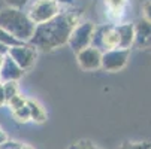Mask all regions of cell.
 Segmentation results:
<instances>
[{
  "instance_id": "21",
  "label": "cell",
  "mask_w": 151,
  "mask_h": 149,
  "mask_svg": "<svg viewBox=\"0 0 151 149\" xmlns=\"http://www.w3.org/2000/svg\"><path fill=\"white\" fill-rule=\"evenodd\" d=\"M23 143H18L14 140H6L3 145H0V149H21Z\"/></svg>"
},
{
  "instance_id": "1",
  "label": "cell",
  "mask_w": 151,
  "mask_h": 149,
  "mask_svg": "<svg viewBox=\"0 0 151 149\" xmlns=\"http://www.w3.org/2000/svg\"><path fill=\"white\" fill-rule=\"evenodd\" d=\"M79 15L73 12H60L47 23L37 24L29 43L37 51H52L68 43L73 27L79 23Z\"/></svg>"
},
{
  "instance_id": "26",
  "label": "cell",
  "mask_w": 151,
  "mask_h": 149,
  "mask_svg": "<svg viewBox=\"0 0 151 149\" xmlns=\"http://www.w3.org/2000/svg\"><path fill=\"white\" fill-rule=\"evenodd\" d=\"M55 2H58L60 5L64 3V5H72V0H55Z\"/></svg>"
},
{
  "instance_id": "5",
  "label": "cell",
  "mask_w": 151,
  "mask_h": 149,
  "mask_svg": "<svg viewBox=\"0 0 151 149\" xmlns=\"http://www.w3.org/2000/svg\"><path fill=\"white\" fill-rule=\"evenodd\" d=\"M90 46H94L102 52L118 48V33L115 30V26L106 24L102 27H96Z\"/></svg>"
},
{
  "instance_id": "3",
  "label": "cell",
  "mask_w": 151,
  "mask_h": 149,
  "mask_svg": "<svg viewBox=\"0 0 151 149\" xmlns=\"http://www.w3.org/2000/svg\"><path fill=\"white\" fill-rule=\"evenodd\" d=\"M24 11L29 18L37 26L57 16L61 12V5L55 0H32Z\"/></svg>"
},
{
  "instance_id": "29",
  "label": "cell",
  "mask_w": 151,
  "mask_h": 149,
  "mask_svg": "<svg viewBox=\"0 0 151 149\" xmlns=\"http://www.w3.org/2000/svg\"><path fill=\"white\" fill-rule=\"evenodd\" d=\"M0 83H2V79H0Z\"/></svg>"
},
{
  "instance_id": "2",
  "label": "cell",
  "mask_w": 151,
  "mask_h": 149,
  "mask_svg": "<svg viewBox=\"0 0 151 149\" xmlns=\"http://www.w3.org/2000/svg\"><path fill=\"white\" fill-rule=\"evenodd\" d=\"M36 24L29 18L26 11L6 6L0 11V29L6 30L19 42H29L35 33Z\"/></svg>"
},
{
  "instance_id": "6",
  "label": "cell",
  "mask_w": 151,
  "mask_h": 149,
  "mask_svg": "<svg viewBox=\"0 0 151 149\" xmlns=\"http://www.w3.org/2000/svg\"><path fill=\"white\" fill-rule=\"evenodd\" d=\"M129 57H130V49H124V48L103 51L100 67L105 69L106 72H118L123 67H126Z\"/></svg>"
},
{
  "instance_id": "30",
  "label": "cell",
  "mask_w": 151,
  "mask_h": 149,
  "mask_svg": "<svg viewBox=\"0 0 151 149\" xmlns=\"http://www.w3.org/2000/svg\"><path fill=\"white\" fill-rule=\"evenodd\" d=\"M0 130H2V127H0Z\"/></svg>"
},
{
  "instance_id": "28",
  "label": "cell",
  "mask_w": 151,
  "mask_h": 149,
  "mask_svg": "<svg viewBox=\"0 0 151 149\" xmlns=\"http://www.w3.org/2000/svg\"><path fill=\"white\" fill-rule=\"evenodd\" d=\"M21 149H33V148L29 146V145H23V146H21Z\"/></svg>"
},
{
  "instance_id": "12",
  "label": "cell",
  "mask_w": 151,
  "mask_h": 149,
  "mask_svg": "<svg viewBox=\"0 0 151 149\" xmlns=\"http://www.w3.org/2000/svg\"><path fill=\"white\" fill-rule=\"evenodd\" d=\"M26 104H27V108L30 111V121H35L37 124H42V122L47 121V112L40 106L39 101H36L33 98H29V100H26Z\"/></svg>"
},
{
  "instance_id": "10",
  "label": "cell",
  "mask_w": 151,
  "mask_h": 149,
  "mask_svg": "<svg viewBox=\"0 0 151 149\" xmlns=\"http://www.w3.org/2000/svg\"><path fill=\"white\" fill-rule=\"evenodd\" d=\"M23 75H24V70L6 54L5 60H3V64H2V67H0V79H2V82L18 81V79L23 78Z\"/></svg>"
},
{
  "instance_id": "13",
  "label": "cell",
  "mask_w": 151,
  "mask_h": 149,
  "mask_svg": "<svg viewBox=\"0 0 151 149\" xmlns=\"http://www.w3.org/2000/svg\"><path fill=\"white\" fill-rule=\"evenodd\" d=\"M0 43H3L6 46H18V45H23V42H19L18 39H15L12 34H9L6 30L0 29Z\"/></svg>"
},
{
  "instance_id": "11",
  "label": "cell",
  "mask_w": 151,
  "mask_h": 149,
  "mask_svg": "<svg viewBox=\"0 0 151 149\" xmlns=\"http://www.w3.org/2000/svg\"><path fill=\"white\" fill-rule=\"evenodd\" d=\"M115 30L118 33V48L130 49L135 40V24L132 23H124L115 26Z\"/></svg>"
},
{
  "instance_id": "24",
  "label": "cell",
  "mask_w": 151,
  "mask_h": 149,
  "mask_svg": "<svg viewBox=\"0 0 151 149\" xmlns=\"http://www.w3.org/2000/svg\"><path fill=\"white\" fill-rule=\"evenodd\" d=\"M6 140H9V139H8V134H6L5 131H2V130H0V145H3Z\"/></svg>"
},
{
  "instance_id": "17",
  "label": "cell",
  "mask_w": 151,
  "mask_h": 149,
  "mask_svg": "<svg viewBox=\"0 0 151 149\" xmlns=\"http://www.w3.org/2000/svg\"><path fill=\"white\" fill-rule=\"evenodd\" d=\"M118 149H151L148 142H126Z\"/></svg>"
},
{
  "instance_id": "16",
  "label": "cell",
  "mask_w": 151,
  "mask_h": 149,
  "mask_svg": "<svg viewBox=\"0 0 151 149\" xmlns=\"http://www.w3.org/2000/svg\"><path fill=\"white\" fill-rule=\"evenodd\" d=\"M26 100H27V98H24L23 96L17 94V96L11 97V98L6 101V104L9 106V109L14 112V111H17V109H19V108H23V106H26Z\"/></svg>"
},
{
  "instance_id": "14",
  "label": "cell",
  "mask_w": 151,
  "mask_h": 149,
  "mask_svg": "<svg viewBox=\"0 0 151 149\" xmlns=\"http://www.w3.org/2000/svg\"><path fill=\"white\" fill-rule=\"evenodd\" d=\"M2 87H3V93H5V97H6V101L17 96L18 94V82L17 81H6L2 83Z\"/></svg>"
},
{
  "instance_id": "7",
  "label": "cell",
  "mask_w": 151,
  "mask_h": 149,
  "mask_svg": "<svg viewBox=\"0 0 151 149\" xmlns=\"http://www.w3.org/2000/svg\"><path fill=\"white\" fill-rule=\"evenodd\" d=\"M8 55L26 72V70H30L35 66L36 58H37V49L35 46H32L30 43L29 45L23 43V45H18V46H11L9 51H8Z\"/></svg>"
},
{
  "instance_id": "19",
  "label": "cell",
  "mask_w": 151,
  "mask_h": 149,
  "mask_svg": "<svg viewBox=\"0 0 151 149\" xmlns=\"http://www.w3.org/2000/svg\"><path fill=\"white\" fill-rule=\"evenodd\" d=\"M6 5L11 6V8H17V9H26L29 6V3L32 2V0H5Z\"/></svg>"
},
{
  "instance_id": "25",
  "label": "cell",
  "mask_w": 151,
  "mask_h": 149,
  "mask_svg": "<svg viewBox=\"0 0 151 149\" xmlns=\"http://www.w3.org/2000/svg\"><path fill=\"white\" fill-rule=\"evenodd\" d=\"M8 51H9V46H6V45H3V43H0V54H2V55H6Z\"/></svg>"
},
{
  "instance_id": "8",
  "label": "cell",
  "mask_w": 151,
  "mask_h": 149,
  "mask_svg": "<svg viewBox=\"0 0 151 149\" xmlns=\"http://www.w3.org/2000/svg\"><path fill=\"white\" fill-rule=\"evenodd\" d=\"M76 60L81 69L84 70H96L102 63V51L94 46H87L76 52Z\"/></svg>"
},
{
  "instance_id": "9",
  "label": "cell",
  "mask_w": 151,
  "mask_h": 149,
  "mask_svg": "<svg viewBox=\"0 0 151 149\" xmlns=\"http://www.w3.org/2000/svg\"><path fill=\"white\" fill-rule=\"evenodd\" d=\"M133 45L138 48H151V21L141 18L135 24V40Z\"/></svg>"
},
{
  "instance_id": "22",
  "label": "cell",
  "mask_w": 151,
  "mask_h": 149,
  "mask_svg": "<svg viewBox=\"0 0 151 149\" xmlns=\"http://www.w3.org/2000/svg\"><path fill=\"white\" fill-rule=\"evenodd\" d=\"M142 12H144V18L151 21V0H147L142 6Z\"/></svg>"
},
{
  "instance_id": "20",
  "label": "cell",
  "mask_w": 151,
  "mask_h": 149,
  "mask_svg": "<svg viewBox=\"0 0 151 149\" xmlns=\"http://www.w3.org/2000/svg\"><path fill=\"white\" fill-rule=\"evenodd\" d=\"M70 149H99V148L96 145H93L91 142H88V140H81L76 145H73Z\"/></svg>"
},
{
  "instance_id": "23",
  "label": "cell",
  "mask_w": 151,
  "mask_h": 149,
  "mask_svg": "<svg viewBox=\"0 0 151 149\" xmlns=\"http://www.w3.org/2000/svg\"><path fill=\"white\" fill-rule=\"evenodd\" d=\"M6 104V97H5V93H3V87L0 83V106H5Z\"/></svg>"
},
{
  "instance_id": "15",
  "label": "cell",
  "mask_w": 151,
  "mask_h": 149,
  "mask_svg": "<svg viewBox=\"0 0 151 149\" xmlns=\"http://www.w3.org/2000/svg\"><path fill=\"white\" fill-rule=\"evenodd\" d=\"M12 115H14V119L17 122H21V124H26V122L30 121V111L27 108V104L23 106V108H19V109H17V111H14Z\"/></svg>"
},
{
  "instance_id": "27",
  "label": "cell",
  "mask_w": 151,
  "mask_h": 149,
  "mask_svg": "<svg viewBox=\"0 0 151 149\" xmlns=\"http://www.w3.org/2000/svg\"><path fill=\"white\" fill-rule=\"evenodd\" d=\"M3 60H5V55L0 54V67H2V64H3Z\"/></svg>"
},
{
  "instance_id": "4",
  "label": "cell",
  "mask_w": 151,
  "mask_h": 149,
  "mask_svg": "<svg viewBox=\"0 0 151 149\" xmlns=\"http://www.w3.org/2000/svg\"><path fill=\"white\" fill-rule=\"evenodd\" d=\"M94 30H96V26L91 23V21H79V23L73 27V30L70 33V37L68 40V43L72 48V51L79 52L81 49L90 46Z\"/></svg>"
},
{
  "instance_id": "18",
  "label": "cell",
  "mask_w": 151,
  "mask_h": 149,
  "mask_svg": "<svg viewBox=\"0 0 151 149\" xmlns=\"http://www.w3.org/2000/svg\"><path fill=\"white\" fill-rule=\"evenodd\" d=\"M105 3L108 5V9H118V11H124L127 0H105Z\"/></svg>"
}]
</instances>
